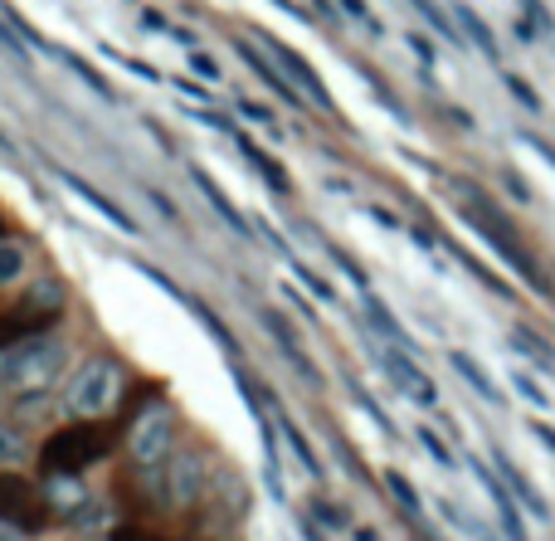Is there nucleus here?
Here are the masks:
<instances>
[{
	"instance_id": "obj_18",
	"label": "nucleus",
	"mask_w": 555,
	"mask_h": 541,
	"mask_svg": "<svg viewBox=\"0 0 555 541\" xmlns=\"http://www.w3.org/2000/svg\"><path fill=\"white\" fill-rule=\"evenodd\" d=\"M507 381H512V390H517V396H521V400H527V405H531V410H541V415H546V410H555V400L546 396V390H541V381H537V376H531V371L512 366V376H507Z\"/></svg>"
},
{
	"instance_id": "obj_10",
	"label": "nucleus",
	"mask_w": 555,
	"mask_h": 541,
	"mask_svg": "<svg viewBox=\"0 0 555 541\" xmlns=\"http://www.w3.org/2000/svg\"><path fill=\"white\" fill-rule=\"evenodd\" d=\"M234 146H240V156L254 166V171H259V181L269 185V191H278V195H287V191H293V181H287V176H283V166H278L273 156L263 152V146L254 142L249 132H240V127H234Z\"/></svg>"
},
{
	"instance_id": "obj_14",
	"label": "nucleus",
	"mask_w": 555,
	"mask_h": 541,
	"mask_svg": "<svg viewBox=\"0 0 555 541\" xmlns=\"http://www.w3.org/2000/svg\"><path fill=\"white\" fill-rule=\"evenodd\" d=\"M263 327H269V337H273L283 351H287V361H293V366H297V376H302V381H317L312 357H307V347L293 337V322H287V318H278V312H263Z\"/></svg>"
},
{
	"instance_id": "obj_28",
	"label": "nucleus",
	"mask_w": 555,
	"mask_h": 541,
	"mask_svg": "<svg viewBox=\"0 0 555 541\" xmlns=\"http://www.w3.org/2000/svg\"><path fill=\"white\" fill-rule=\"evenodd\" d=\"M185 64H191V68H195V74H201V78H205V83H220V64H215V59H210V54H205V49H201V44H195V49H185Z\"/></svg>"
},
{
	"instance_id": "obj_23",
	"label": "nucleus",
	"mask_w": 555,
	"mask_h": 541,
	"mask_svg": "<svg viewBox=\"0 0 555 541\" xmlns=\"http://www.w3.org/2000/svg\"><path fill=\"white\" fill-rule=\"evenodd\" d=\"M20 273H25V249H20L15 240H5V244H0V288H5V283H15Z\"/></svg>"
},
{
	"instance_id": "obj_19",
	"label": "nucleus",
	"mask_w": 555,
	"mask_h": 541,
	"mask_svg": "<svg viewBox=\"0 0 555 541\" xmlns=\"http://www.w3.org/2000/svg\"><path fill=\"white\" fill-rule=\"evenodd\" d=\"M142 29H152V35L171 39V44H181V49H195V35H191V29H185V25H171L162 10H142Z\"/></svg>"
},
{
	"instance_id": "obj_29",
	"label": "nucleus",
	"mask_w": 555,
	"mask_h": 541,
	"mask_svg": "<svg viewBox=\"0 0 555 541\" xmlns=\"http://www.w3.org/2000/svg\"><path fill=\"white\" fill-rule=\"evenodd\" d=\"M507 93L517 98L521 107H527V113H541V98H537V88L527 83V78H517V74H507Z\"/></svg>"
},
{
	"instance_id": "obj_17",
	"label": "nucleus",
	"mask_w": 555,
	"mask_h": 541,
	"mask_svg": "<svg viewBox=\"0 0 555 541\" xmlns=\"http://www.w3.org/2000/svg\"><path fill=\"white\" fill-rule=\"evenodd\" d=\"M278 429H283V439H287V449H293V459H297V464H302L307 474H312L317 484H322V474H326V468H322V459H317V449L307 445V435H302V429H297V420L278 410Z\"/></svg>"
},
{
	"instance_id": "obj_11",
	"label": "nucleus",
	"mask_w": 555,
	"mask_h": 541,
	"mask_svg": "<svg viewBox=\"0 0 555 541\" xmlns=\"http://www.w3.org/2000/svg\"><path fill=\"white\" fill-rule=\"evenodd\" d=\"M449 366H453V376L463 381V386L473 390V396L482 400V405H492V410H502V390H498V381L488 376V371L478 366V361L468 357V351H449Z\"/></svg>"
},
{
	"instance_id": "obj_2",
	"label": "nucleus",
	"mask_w": 555,
	"mask_h": 541,
	"mask_svg": "<svg viewBox=\"0 0 555 541\" xmlns=\"http://www.w3.org/2000/svg\"><path fill=\"white\" fill-rule=\"evenodd\" d=\"M117 400H122V366L117 361H83L64 386V415L98 420V415H113Z\"/></svg>"
},
{
	"instance_id": "obj_5",
	"label": "nucleus",
	"mask_w": 555,
	"mask_h": 541,
	"mask_svg": "<svg viewBox=\"0 0 555 541\" xmlns=\"http://www.w3.org/2000/svg\"><path fill=\"white\" fill-rule=\"evenodd\" d=\"M259 44L269 49L273 68L287 78V83L297 88V93L307 98V103H317V107H322V113H336V98H332V88H326V78L317 74V68L307 64V59L297 54L293 44H283V39H278V35H259Z\"/></svg>"
},
{
	"instance_id": "obj_20",
	"label": "nucleus",
	"mask_w": 555,
	"mask_h": 541,
	"mask_svg": "<svg viewBox=\"0 0 555 541\" xmlns=\"http://www.w3.org/2000/svg\"><path fill=\"white\" fill-rule=\"evenodd\" d=\"M336 5H341V15H346V20H356V25H361L365 35H375V39L385 35V20L371 10V0H336Z\"/></svg>"
},
{
	"instance_id": "obj_9",
	"label": "nucleus",
	"mask_w": 555,
	"mask_h": 541,
	"mask_svg": "<svg viewBox=\"0 0 555 541\" xmlns=\"http://www.w3.org/2000/svg\"><path fill=\"white\" fill-rule=\"evenodd\" d=\"M59 181H64V191H68V195H78V201H83V205H93V210L103 215V220L113 224V230H122V234H137V220H132V215H127V210H117V205L107 201V195L98 191V185L78 181L74 171H59Z\"/></svg>"
},
{
	"instance_id": "obj_24",
	"label": "nucleus",
	"mask_w": 555,
	"mask_h": 541,
	"mask_svg": "<svg viewBox=\"0 0 555 541\" xmlns=\"http://www.w3.org/2000/svg\"><path fill=\"white\" fill-rule=\"evenodd\" d=\"M0 44H5V54H10V59H20V64H29V59H35V54H29V39L20 35L15 25H10L5 10H0Z\"/></svg>"
},
{
	"instance_id": "obj_6",
	"label": "nucleus",
	"mask_w": 555,
	"mask_h": 541,
	"mask_svg": "<svg viewBox=\"0 0 555 541\" xmlns=\"http://www.w3.org/2000/svg\"><path fill=\"white\" fill-rule=\"evenodd\" d=\"M468 468H473V478L482 484V493L492 498V507H498V523H502V532H507V541H531L527 523H521V503L507 493V484L498 478V468H488L482 459H468Z\"/></svg>"
},
{
	"instance_id": "obj_13",
	"label": "nucleus",
	"mask_w": 555,
	"mask_h": 541,
	"mask_svg": "<svg viewBox=\"0 0 555 541\" xmlns=\"http://www.w3.org/2000/svg\"><path fill=\"white\" fill-rule=\"evenodd\" d=\"M39 49H44V54L49 59H54V64H64L68 68V74H74L78 78V83H88V88H93V93L98 98H103V103H113V83H107V78L103 74H98V68L93 64H88V59H78V54H68V49H59V44H49V39H44V44H39Z\"/></svg>"
},
{
	"instance_id": "obj_7",
	"label": "nucleus",
	"mask_w": 555,
	"mask_h": 541,
	"mask_svg": "<svg viewBox=\"0 0 555 541\" xmlns=\"http://www.w3.org/2000/svg\"><path fill=\"white\" fill-rule=\"evenodd\" d=\"M191 181H195V191H201V195H205V201H210V205H215V215H220V220H224V224H230V230H234V234H240V240H254V234H259V230H254V224H249V215H244V210H240V205H234V201H230V195H224V185H220V181H215V176H210V171H205V166H191Z\"/></svg>"
},
{
	"instance_id": "obj_32",
	"label": "nucleus",
	"mask_w": 555,
	"mask_h": 541,
	"mask_svg": "<svg viewBox=\"0 0 555 541\" xmlns=\"http://www.w3.org/2000/svg\"><path fill=\"white\" fill-rule=\"evenodd\" d=\"M410 49L424 59V64H429V59H439V54H434V44H429V39H420V35H410Z\"/></svg>"
},
{
	"instance_id": "obj_27",
	"label": "nucleus",
	"mask_w": 555,
	"mask_h": 541,
	"mask_svg": "<svg viewBox=\"0 0 555 541\" xmlns=\"http://www.w3.org/2000/svg\"><path fill=\"white\" fill-rule=\"evenodd\" d=\"M420 445H424V454H429L439 468H459V459H453V449L443 445V439L434 435V429H420Z\"/></svg>"
},
{
	"instance_id": "obj_26",
	"label": "nucleus",
	"mask_w": 555,
	"mask_h": 541,
	"mask_svg": "<svg viewBox=\"0 0 555 541\" xmlns=\"http://www.w3.org/2000/svg\"><path fill=\"white\" fill-rule=\"evenodd\" d=\"M410 5H414V10H420V15H424V25H434V29H439V35H443V39H449V44H453V39H459V29H453V20H449V15H443V10H439V5H434V0H410Z\"/></svg>"
},
{
	"instance_id": "obj_8",
	"label": "nucleus",
	"mask_w": 555,
	"mask_h": 541,
	"mask_svg": "<svg viewBox=\"0 0 555 541\" xmlns=\"http://www.w3.org/2000/svg\"><path fill=\"white\" fill-rule=\"evenodd\" d=\"M492 468H498V478L507 484V493L521 503V513H531V517H541V523H546V517H551V503L537 493V488H531V478L521 474L517 464H512L507 449H492Z\"/></svg>"
},
{
	"instance_id": "obj_21",
	"label": "nucleus",
	"mask_w": 555,
	"mask_h": 541,
	"mask_svg": "<svg viewBox=\"0 0 555 541\" xmlns=\"http://www.w3.org/2000/svg\"><path fill=\"white\" fill-rule=\"evenodd\" d=\"M385 488H390V498L404 507V517H424L420 493H414V488H410V478H404V474H395V468H390V474H385Z\"/></svg>"
},
{
	"instance_id": "obj_30",
	"label": "nucleus",
	"mask_w": 555,
	"mask_h": 541,
	"mask_svg": "<svg viewBox=\"0 0 555 541\" xmlns=\"http://www.w3.org/2000/svg\"><path fill=\"white\" fill-rule=\"evenodd\" d=\"M240 117H249V123L269 127V132H273V127H278V117L269 113V107H259V103H240ZM273 137H278V132H273Z\"/></svg>"
},
{
	"instance_id": "obj_15",
	"label": "nucleus",
	"mask_w": 555,
	"mask_h": 541,
	"mask_svg": "<svg viewBox=\"0 0 555 541\" xmlns=\"http://www.w3.org/2000/svg\"><path fill=\"white\" fill-rule=\"evenodd\" d=\"M240 59H244V64H249V68H254V74H259V78H263V83H269V88H273V93H278V98H283V103H287V107H307V98H302V93H297V88H293V83H287V78H283V74H278V68H273V59L254 54V49H249V44H240Z\"/></svg>"
},
{
	"instance_id": "obj_25",
	"label": "nucleus",
	"mask_w": 555,
	"mask_h": 541,
	"mask_svg": "<svg viewBox=\"0 0 555 541\" xmlns=\"http://www.w3.org/2000/svg\"><path fill=\"white\" fill-rule=\"evenodd\" d=\"M25 464V439H20V429L0 425V468H15Z\"/></svg>"
},
{
	"instance_id": "obj_22",
	"label": "nucleus",
	"mask_w": 555,
	"mask_h": 541,
	"mask_svg": "<svg viewBox=\"0 0 555 541\" xmlns=\"http://www.w3.org/2000/svg\"><path fill=\"white\" fill-rule=\"evenodd\" d=\"M283 259H287V263H293V273H297V279H302V283H307V293H312V298H322V302H336V288H332V283H326V279H322V273H312V269H307V263H302V259H297V254H293V249H287V254H283Z\"/></svg>"
},
{
	"instance_id": "obj_3",
	"label": "nucleus",
	"mask_w": 555,
	"mask_h": 541,
	"mask_svg": "<svg viewBox=\"0 0 555 541\" xmlns=\"http://www.w3.org/2000/svg\"><path fill=\"white\" fill-rule=\"evenodd\" d=\"M171 445H176V415L166 405H146L142 415H137L132 435H127V454H132V464L146 468V474H156V468L171 459Z\"/></svg>"
},
{
	"instance_id": "obj_16",
	"label": "nucleus",
	"mask_w": 555,
	"mask_h": 541,
	"mask_svg": "<svg viewBox=\"0 0 555 541\" xmlns=\"http://www.w3.org/2000/svg\"><path fill=\"white\" fill-rule=\"evenodd\" d=\"M453 15H459V35H463V39H473V44H478V54L498 64L502 54H498V35L488 29V20H482L473 5H453Z\"/></svg>"
},
{
	"instance_id": "obj_31",
	"label": "nucleus",
	"mask_w": 555,
	"mask_h": 541,
	"mask_svg": "<svg viewBox=\"0 0 555 541\" xmlns=\"http://www.w3.org/2000/svg\"><path fill=\"white\" fill-rule=\"evenodd\" d=\"M531 435H537L541 445H546L551 454H555V429H551V425H541V420H531Z\"/></svg>"
},
{
	"instance_id": "obj_33",
	"label": "nucleus",
	"mask_w": 555,
	"mask_h": 541,
	"mask_svg": "<svg viewBox=\"0 0 555 541\" xmlns=\"http://www.w3.org/2000/svg\"><path fill=\"white\" fill-rule=\"evenodd\" d=\"M0 541H20V532L10 523H0Z\"/></svg>"
},
{
	"instance_id": "obj_1",
	"label": "nucleus",
	"mask_w": 555,
	"mask_h": 541,
	"mask_svg": "<svg viewBox=\"0 0 555 541\" xmlns=\"http://www.w3.org/2000/svg\"><path fill=\"white\" fill-rule=\"evenodd\" d=\"M68 366V342L64 337H29L0 351V396L29 400L39 390H49L59 381V371Z\"/></svg>"
},
{
	"instance_id": "obj_4",
	"label": "nucleus",
	"mask_w": 555,
	"mask_h": 541,
	"mask_svg": "<svg viewBox=\"0 0 555 541\" xmlns=\"http://www.w3.org/2000/svg\"><path fill=\"white\" fill-rule=\"evenodd\" d=\"M380 371L385 381L395 386V396L410 400L414 410H439V386H434V376L414 361L410 347H395V342H385L380 347Z\"/></svg>"
},
{
	"instance_id": "obj_12",
	"label": "nucleus",
	"mask_w": 555,
	"mask_h": 541,
	"mask_svg": "<svg viewBox=\"0 0 555 541\" xmlns=\"http://www.w3.org/2000/svg\"><path fill=\"white\" fill-rule=\"evenodd\" d=\"M356 298H361V308H365V322H371V332H380V337H385V342H395V347H410V351H414L410 332H404V327H400V318H395V312L385 308L380 293H375V288H361Z\"/></svg>"
}]
</instances>
